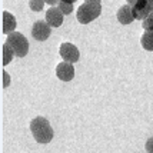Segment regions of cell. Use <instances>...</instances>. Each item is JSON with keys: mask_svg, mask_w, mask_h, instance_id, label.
<instances>
[{"mask_svg": "<svg viewBox=\"0 0 153 153\" xmlns=\"http://www.w3.org/2000/svg\"><path fill=\"white\" fill-rule=\"evenodd\" d=\"M30 132L33 134L34 140L37 143H42V145H46L49 142H52L54 136V132L50 126V123H49V120L43 116H37L30 122Z\"/></svg>", "mask_w": 153, "mask_h": 153, "instance_id": "obj_1", "label": "cell"}, {"mask_svg": "<svg viewBox=\"0 0 153 153\" xmlns=\"http://www.w3.org/2000/svg\"><path fill=\"white\" fill-rule=\"evenodd\" d=\"M102 12V0H85L77 10V22L82 25H87L94 19H97Z\"/></svg>", "mask_w": 153, "mask_h": 153, "instance_id": "obj_2", "label": "cell"}, {"mask_svg": "<svg viewBox=\"0 0 153 153\" xmlns=\"http://www.w3.org/2000/svg\"><path fill=\"white\" fill-rule=\"evenodd\" d=\"M6 43L13 49L14 54L17 57H25L29 52V40L26 39L25 34L19 33V32H13V33L7 34Z\"/></svg>", "mask_w": 153, "mask_h": 153, "instance_id": "obj_3", "label": "cell"}, {"mask_svg": "<svg viewBox=\"0 0 153 153\" xmlns=\"http://www.w3.org/2000/svg\"><path fill=\"white\" fill-rule=\"evenodd\" d=\"M50 33H52V27L49 26V23L45 22V20H37L32 26V36L36 40H39V42L47 40Z\"/></svg>", "mask_w": 153, "mask_h": 153, "instance_id": "obj_4", "label": "cell"}, {"mask_svg": "<svg viewBox=\"0 0 153 153\" xmlns=\"http://www.w3.org/2000/svg\"><path fill=\"white\" fill-rule=\"evenodd\" d=\"M59 52H60L62 59L65 60V62H67V63H76L80 57L79 49L74 46L73 43H62Z\"/></svg>", "mask_w": 153, "mask_h": 153, "instance_id": "obj_5", "label": "cell"}, {"mask_svg": "<svg viewBox=\"0 0 153 153\" xmlns=\"http://www.w3.org/2000/svg\"><path fill=\"white\" fill-rule=\"evenodd\" d=\"M56 76L62 82H70L74 77V67L72 63L62 62L56 66Z\"/></svg>", "mask_w": 153, "mask_h": 153, "instance_id": "obj_6", "label": "cell"}, {"mask_svg": "<svg viewBox=\"0 0 153 153\" xmlns=\"http://www.w3.org/2000/svg\"><path fill=\"white\" fill-rule=\"evenodd\" d=\"M63 16L65 14L60 12V9L57 6H52L46 12V22L49 23L50 27H59L63 23Z\"/></svg>", "mask_w": 153, "mask_h": 153, "instance_id": "obj_7", "label": "cell"}, {"mask_svg": "<svg viewBox=\"0 0 153 153\" xmlns=\"http://www.w3.org/2000/svg\"><path fill=\"white\" fill-rule=\"evenodd\" d=\"M133 16L136 20H143L146 19L149 14L152 13V10H150V6H149V0H139L133 7Z\"/></svg>", "mask_w": 153, "mask_h": 153, "instance_id": "obj_8", "label": "cell"}, {"mask_svg": "<svg viewBox=\"0 0 153 153\" xmlns=\"http://www.w3.org/2000/svg\"><path fill=\"white\" fill-rule=\"evenodd\" d=\"M16 29V17L9 12H3L1 13V32L6 34H10L14 32Z\"/></svg>", "mask_w": 153, "mask_h": 153, "instance_id": "obj_9", "label": "cell"}, {"mask_svg": "<svg viewBox=\"0 0 153 153\" xmlns=\"http://www.w3.org/2000/svg\"><path fill=\"white\" fill-rule=\"evenodd\" d=\"M116 17H117V20H119L122 25H130V23L134 20L133 9H132V6H129V4H123V6L117 10Z\"/></svg>", "mask_w": 153, "mask_h": 153, "instance_id": "obj_10", "label": "cell"}, {"mask_svg": "<svg viewBox=\"0 0 153 153\" xmlns=\"http://www.w3.org/2000/svg\"><path fill=\"white\" fill-rule=\"evenodd\" d=\"M14 56H16V54H14L13 49L9 46L7 43H3V46H1V65H3V66L9 65V63L13 60Z\"/></svg>", "mask_w": 153, "mask_h": 153, "instance_id": "obj_11", "label": "cell"}, {"mask_svg": "<svg viewBox=\"0 0 153 153\" xmlns=\"http://www.w3.org/2000/svg\"><path fill=\"white\" fill-rule=\"evenodd\" d=\"M142 47L147 52H153V30L152 32H145L140 37Z\"/></svg>", "mask_w": 153, "mask_h": 153, "instance_id": "obj_12", "label": "cell"}, {"mask_svg": "<svg viewBox=\"0 0 153 153\" xmlns=\"http://www.w3.org/2000/svg\"><path fill=\"white\" fill-rule=\"evenodd\" d=\"M45 3H46L45 0H29V7L33 12H40V10H43Z\"/></svg>", "mask_w": 153, "mask_h": 153, "instance_id": "obj_13", "label": "cell"}, {"mask_svg": "<svg viewBox=\"0 0 153 153\" xmlns=\"http://www.w3.org/2000/svg\"><path fill=\"white\" fill-rule=\"evenodd\" d=\"M142 27L145 29V32H152L153 30V13H150L146 19L142 22Z\"/></svg>", "mask_w": 153, "mask_h": 153, "instance_id": "obj_14", "label": "cell"}, {"mask_svg": "<svg viewBox=\"0 0 153 153\" xmlns=\"http://www.w3.org/2000/svg\"><path fill=\"white\" fill-rule=\"evenodd\" d=\"M57 7L60 9V12L63 14H70L73 12V4L72 3H66V1H60Z\"/></svg>", "mask_w": 153, "mask_h": 153, "instance_id": "obj_15", "label": "cell"}, {"mask_svg": "<svg viewBox=\"0 0 153 153\" xmlns=\"http://www.w3.org/2000/svg\"><path fill=\"white\" fill-rule=\"evenodd\" d=\"M145 149L147 153H153V137H149L145 143Z\"/></svg>", "mask_w": 153, "mask_h": 153, "instance_id": "obj_16", "label": "cell"}, {"mask_svg": "<svg viewBox=\"0 0 153 153\" xmlns=\"http://www.w3.org/2000/svg\"><path fill=\"white\" fill-rule=\"evenodd\" d=\"M9 74H7V72H3V87H7V85H9Z\"/></svg>", "mask_w": 153, "mask_h": 153, "instance_id": "obj_17", "label": "cell"}, {"mask_svg": "<svg viewBox=\"0 0 153 153\" xmlns=\"http://www.w3.org/2000/svg\"><path fill=\"white\" fill-rule=\"evenodd\" d=\"M47 4H52V6H54V4H59L60 0H45Z\"/></svg>", "mask_w": 153, "mask_h": 153, "instance_id": "obj_18", "label": "cell"}, {"mask_svg": "<svg viewBox=\"0 0 153 153\" xmlns=\"http://www.w3.org/2000/svg\"><path fill=\"white\" fill-rule=\"evenodd\" d=\"M137 1H139V0H127V4H129V6H132V7H133L134 4L137 3Z\"/></svg>", "mask_w": 153, "mask_h": 153, "instance_id": "obj_19", "label": "cell"}, {"mask_svg": "<svg viewBox=\"0 0 153 153\" xmlns=\"http://www.w3.org/2000/svg\"><path fill=\"white\" fill-rule=\"evenodd\" d=\"M60 1H66V3H72L73 4L74 1H77V0H60Z\"/></svg>", "mask_w": 153, "mask_h": 153, "instance_id": "obj_20", "label": "cell"}, {"mask_svg": "<svg viewBox=\"0 0 153 153\" xmlns=\"http://www.w3.org/2000/svg\"><path fill=\"white\" fill-rule=\"evenodd\" d=\"M149 6H150V10H152V13H153V0H149Z\"/></svg>", "mask_w": 153, "mask_h": 153, "instance_id": "obj_21", "label": "cell"}]
</instances>
